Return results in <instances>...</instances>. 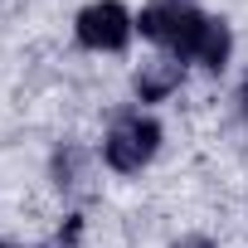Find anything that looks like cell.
Instances as JSON below:
<instances>
[{
    "mask_svg": "<svg viewBox=\"0 0 248 248\" xmlns=\"http://www.w3.org/2000/svg\"><path fill=\"white\" fill-rule=\"evenodd\" d=\"M137 30L146 39H156L175 63L190 59V63H204V68H224V59H229L224 20L200 15L190 0H151L141 10V20H137Z\"/></svg>",
    "mask_w": 248,
    "mask_h": 248,
    "instance_id": "cell-1",
    "label": "cell"
},
{
    "mask_svg": "<svg viewBox=\"0 0 248 248\" xmlns=\"http://www.w3.org/2000/svg\"><path fill=\"white\" fill-rule=\"evenodd\" d=\"M156 146H161V127L151 117H122L117 127L107 132V141H102V156H107V166L112 170H122V175H132V170H141L151 156H156Z\"/></svg>",
    "mask_w": 248,
    "mask_h": 248,
    "instance_id": "cell-2",
    "label": "cell"
},
{
    "mask_svg": "<svg viewBox=\"0 0 248 248\" xmlns=\"http://www.w3.org/2000/svg\"><path fill=\"white\" fill-rule=\"evenodd\" d=\"M137 20L127 15V5H117V0H97L78 15V44L83 49H97V54H117L127 49Z\"/></svg>",
    "mask_w": 248,
    "mask_h": 248,
    "instance_id": "cell-3",
    "label": "cell"
},
{
    "mask_svg": "<svg viewBox=\"0 0 248 248\" xmlns=\"http://www.w3.org/2000/svg\"><path fill=\"white\" fill-rule=\"evenodd\" d=\"M180 73H185V63H175V59H166V63H151V68H141L137 73V93L151 102V97H166L175 83H180Z\"/></svg>",
    "mask_w": 248,
    "mask_h": 248,
    "instance_id": "cell-4",
    "label": "cell"
}]
</instances>
